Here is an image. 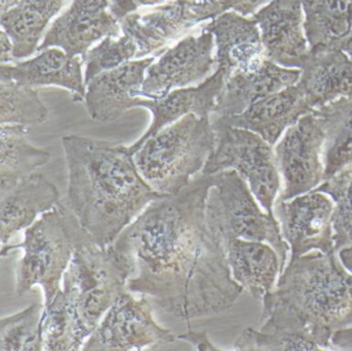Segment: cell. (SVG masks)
I'll use <instances>...</instances> for the list:
<instances>
[{
  "label": "cell",
  "mask_w": 352,
  "mask_h": 351,
  "mask_svg": "<svg viewBox=\"0 0 352 351\" xmlns=\"http://www.w3.org/2000/svg\"><path fill=\"white\" fill-rule=\"evenodd\" d=\"M213 184V175L201 173L178 193L153 200L112 243L133 270L127 289L185 321L226 311L244 290L208 220Z\"/></svg>",
  "instance_id": "obj_1"
},
{
  "label": "cell",
  "mask_w": 352,
  "mask_h": 351,
  "mask_svg": "<svg viewBox=\"0 0 352 351\" xmlns=\"http://www.w3.org/2000/svg\"><path fill=\"white\" fill-rule=\"evenodd\" d=\"M67 206L100 247L111 245L151 204L166 194L142 177L127 147L81 136H65Z\"/></svg>",
  "instance_id": "obj_2"
},
{
  "label": "cell",
  "mask_w": 352,
  "mask_h": 351,
  "mask_svg": "<svg viewBox=\"0 0 352 351\" xmlns=\"http://www.w3.org/2000/svg\"><path fill=\"white\" fill-rule=\"evenodd\" d=\"M265 332L296 334L321 350L352 326V274L336 253L311 251L290 258L273 290L263 297Z\"/></svg>",
  "instance_id": "obj_3"
},
{
  "label": "cell",
  "mask_w": 352,
  "mask_h": 351,
  "mask_svg": "<svg viewBox=\"0 0 352 351\" xmlns=\"http://www.w3.org/2000/svg\"><path fill=\"white\" fill-rule=\"evenodd\" d=\"M94 241L69 206L59 202L25 229L24 239L17 245L1 246V257L13 250L22 249L23 256L16 270V297H22L32 287L44 290L45 306L63 289V275L76 250Z\"/></svg>",
  "instance_id": "obj_4"
},
{
  "label": "cell",
  "mask_w": 352,
  "mask_h": 351,
  "mask_svg": "<svg viewBox=\"0 0 352 351\" xmlns=\"http://www.w3.org/2000/svg\"><path fill=\"white\" fill-rule=\"evenodd\" d=\"M215 145L210 118L189 114L148 138L133 159L151 188L174 195L203 171Z\"/></svg>",
  "instance_id": "obj_5"
},
{
  "label": "cell",
  "mask_w": 352,
  "mask_h": 351,
  "mask_svg": "<svg viewBox=\"0 0 352 351\" xmlns=\"http://www.w3.org/2000/svg\"><path fill=\"white\" fill-rule=\"evenodd\" d=\"M133 275L127 258L113 244L94 241L80 246L63 275V289L72 297L90 334L104 314L127 289Z\"/></svg>",
  "instance_id": "obj_6"
},
{
  "label": "cell",
  "mask_w": 352,
  "mask_h": 351,
  "mask_svg": "<svg viewBox=\"0 0 352 351\" xmlns=\"http://www.w3.org/2000/svg\"><path fill=\"white\" fill-rule=\"evenodd\" d=\"M207 200L210 224L224 243L232 237L265 242L277 251L281 273L287 259V243L275 215L263 212L248 183L234 169L214 173Z\"/></svg>",
  "instance_id": "obj_7"
},
{
  "label": "cell",
  "mask_w": 352,
  "mask_h": 351,
  "mask_svg": "<svg viewBox=\"0 0 352 351\" xmlns=\"http://www.w3.org/2000/svg\"><path fill=\"white\" fill-rule=\"evenodd\" d=\"M216 145L201 173L234 169L248 183L265 212L274 214L280 188L279 169L273 146L251 130L212 120Z\"/></svg>",
  "instance_id": "obj_8"
},
{
  "label": "cell",
  "mask_w": 352,
  "mask_h": 351,
  "mask_svg": "<svg viewBox=\"0 0 352 351\" xmlns=\"http://www.w3.org/2000/svg\"><path fill=\"white\" fill-rule=\"evenodd\" d=\"M175 341V334L154 319L148 299H135L126 290L104 314L82 350H143Z\"/></svg>",
  "instance_id": "obj_9"
},
{
  "label": "cell",
  "mask_w": 352,
  "mask_h": 351,
  "mask_svg": "<svg viewBox=\"0 0 352 351\" xmlns=\"http://www.w3.org/2000/svg\"><path fill=\"white\" fill-rule=\"evenodd\" d=\"M324 142L323 121L315 111L287 128L274 150L284 182L279 200H287L302 195L322 183Z\"/></svg>",
  "instance_id": "obj_10"
},
{
  "label": "cell",
  "mask_w": 352,
  "mask_h": 351,
  "mask_svg": "<svg viewBox=\"0 0 352 351\" xmlns=\"http://www.w3.org/2000/svg\"><path fill=\"white\" fill-rule=\"evenodd\" d=\"M224 10L219 0H170L148 14L131 12L119 21L124 34L137 43L135 58L155 53L166 43Z\"/></svg>",
  "instance_id": "obj_11"
},
{
  "label": "cell",
  "mask_w": 352,
  "mask_h": 351,
  "mask_svg": "<svg viewBox=\"0 0 352 351\" xmlns=\"http://www.w3.org/2000/svg\"><path fill=\"white\" fill-rule=\"evenodd\" d=\"M282 235L296 258L311 251L336 253L333 242L335 202L324 192H307L274 206Z\"/></svg>",
  "instance_id": "obj_12"
},
{
  "label": "cell",
  "mask_w": 352,
  "mask_h": 351,
  "mask_svg": "<svg viewBox=\"0 0 352 351\" xmlns=\"http://www.w3.org/2000/svg\"><path fill=\"white\" fill-rule=\"evenodd\" d=\"M214 35L203 30L199 36H188L162 54L146 70L142 88L135 96L160 99L175 88H184L206 80L216 63Z\"/></svg>",
  "instance_id": "obj_13"
},
{
  "label": "cell",
  "mask_w": 352,
  "mask_h": 351,
  "mask_svg": "<svg viewBox=\"0 0 352 351\" xmlns=\"http://www.w3.org/2000/svg\"><path fill=\"white\" fill-rule=\"evenodd\" d=\"M118 22L111 12L110 0H73L69 10L53 23L38 51L58 47L84 59L96 41L118 36Z\"/></svg>",
  "instance_id": "obj_14"
},
{
  "label": "cell",
  "mask_w": 352,
  "mask_h": 351,
  "mask_svg": "<svg viewBox=\"0 0 352 351\" xmlns=\"http://www.w3.org/2000/svg\"><path fill=\"white\" fill-rule=\"evenodd\" d=\"M300 0H271L253 14L267 59L288 68L302 67L310 45Z\"/></svg>",
  "instance_id": "obj_15"
},
{
  "label": "cell",
  "mask_w": 352,
  "mask_h": 351,
  "mask_svg": "<svg viewBox=\"0 0 352 351\" xmlns=\"http://www.w3.org/2000/svg\"><path fill=\"white\" fill-rule=\"evenodd\" d=\"M217 47L216 63L226 78L232 74H248L261 70L267 61L261 30L254 18L236 12H224L206 25Z\"/></svg>",
  "instance_id": "obj_16"
},
{
  "label": "cell",
  "mask_w": 352,
  "mask_h": 351,
  "mask_svg": "<svg viewBox=\"0 0 352 351\" xmlns=\"http://www.w3.org/2000/svg\"><path fill=\"white\" fill-rule=\"evenodd\" d=\"M224 83L226 74L223 70L217 68L211 76L204 80L199 86L176 89L170 91L164 98H141L138 96L137 107L149 109L152 114V122L147 131L137 142L127 147L129 152L131 155L135 154L148 138L189 114L210 118L215 109L216 100L223 88Z\"/></svg>",
  "instance_id": "obj_17"
},
{
  "label": "cell",
  "mask_w": 352,
  "mask_h": 351,
  "mask_svg": "<svg viewBox=\"0 0 352 351\" xmlns=\"http://www.w3.org/2000/svg\"><path fill=\"white\" fill-rule=\"evenodd\" d=\"M154 58L129 61L119 67L102 72L87 84L85 105L92 119L113 122L125 111L137 107L135 93L141 89L145 72Z\"/></svg>",
  "instance_id": "obj_18"
},
{
  "label": "cell",
  "mask_w": 352,
  "mask_h": 351,
  "mask_svg": "<svg viewBox=\"0 0 352 351\" xmlns=\"http://www.w3.org/2000/svg\"><path fill=\"white\" fill-rule=\"evenodd\" d=\"M313 111L298 85L294 84L255 101L243 113L213 120L256 132L274 146L287 128Z\"/></svg>",
  "instance_id": "obj_19"
},
{
  "label": "cell",
  "mask_w": 352,
  "mask_h": 351,
  "mask_svg": "<svg viewBox=\"0 0 352 351\" xmlns=\"http://www.w3.org/2000/svg\"><path fill=\"white\" fill-rule=\"evenodd\" d=\"M300 70L296 84L314 111L352 97V60L339 47H312Z\"/></svg>",
  "instance_id": "obj_20"
},
{
  "label": "cell",
  "mask_w": 352,
  "mask_h": 351,
  "mask_svg": "<svg viewBox=\"0 0 352 351\" xmlns=\"http://www.w3.org/2000/svg\"><path fill=\"white\" fill-rule=\"evenodd\" d=\"M56 186L41 173H32L9 187L0 188V240L9 244L18 231L59 204Z\"/></svg>",
  "instance_id": "obj_21"
},
{
  "label": "cell",
  "mask_w": 352,
  "mask_h": 351,
  "mask_svg": "<svg viewBox=\"0 0 352 351\" xmlns=\"http://www.w3.org/2000/svg\"><path fill=\"white\" fill-rule=\"evenodd\" d=\"M300 74V68L283 67L267 59L256 72L232 74L226 78L212 114L228 117L243 113L255 101L296 84Z\"/></svg>",
  "instance_id": "obj_22"
},
{
  "label": "cell",
  "mask_w": 352,
  "mask_h": 351,
  "mask_svg": "<svg viewBox=\"0 0 352 351\" xmlns=\"http://www.w3.org/2000/svg\"><path fill=\"white\" fill-rule=\"evenodd\" d=\"M0 76L28 86H57L67 89L74 100L85 99L82 60L59 49L44 50L36 57L16 64H1Z\"/></svg>",
  "instance_id": "obj_23"
},
{
  "label": "cell",
  "mask_w": 352,
  "mask_h": 351,
  "mask_svg": "<svg viewBox=\"0 0 352 351\" xmlns=\"http://www.w3.org/2000/svg\"><path fill=\"white\" fill-rule=\"evenodd\" d=\"M224 244L232 278L243 289L255 299H263L273 290L281 264L277 251L270 244L239 237Z\"/></svg>",
  "instance_id": "obj_24"
},
{
  "label": "cell",
  "mask_w": 352,
  "mask_h": 351,
  "mask_svg": "<svg viewBox=\"0 0 352 351\" xmlns=\"http://www.w3.org/2000/svg\"><path fill=\"white\" fill-rule=\"evenodd\" d=\"M65 0H20L1 14V26L14 45V58H25L38 50L45 29Z\"/></svg>",
  "instance_id": "obj_25"
},
{
  "label": "cell",
  "mask_w": 352,
  "mask_h": 351,
  "mask_svg": "<svg viewBox=\"0 0 352 351\" xmlns=\"http://www.w3.org/2000/svg\"><path fill=\"white\" fill-rule=\"evenodd\" d=\"M314 111L324 126L322 161L325 181L341 171L352 169V97H342Z\"/></svg>",
  "instance_id": "obj_26"
},
{
  "label": "cell",
  "mask_w": 352,
  "mask_h": 351,
  "mask_svg": "<svg viewBox=\"0 0 352 351\" xmlns=\"http://www.w3.org/2000/svg\"><path fill=\"white\" fill-rule=\"evenodd\" d=\"M28 131L26 126L1 125L0 188L14 185L50 160L51 153L48 150L30 144Z\"/></svg>",
  "instance_id": "obj_27"
},
{
  "label": "cell",
  "mask_w": 352,
  "mask_h": 351,
  "mask_svg": "<svg viewBox=\"0 0 352 351\" xmlns=\"http://www.w3.org/2000/svg\"><path fill=\"white\" fill-rule=\"evenodd\" d=\"M310 49L331 47L352 30V0H300Z\"/></svg>",
  "instance_id": "obj_28"
},
{
  "label": "cell",
  "mask_w": 352,
  "mask_h": 351,
  "mask_svg": "<svg viewBox=\"0 0 352 351\" xmlns=\"http://www.w3.org/2000/svg\"><path fill=\"white\" fill-rule=\"evenodd\" d=\"M90 334L80 319L72 297L61 289L43 316L44 350H81Z\"/></svg>",
  "instance_id": "obj_29"
},
{
  "label": "cell",
  "mask_w": 352,
  "mask_h": 351,
  "mask_svg": "<svg viewBox=\"0 0 352 351\" xmlns=\"http://www.w3.org/2000/svg\"><path fill=\"white\" fill-rule=\"evenodd\" d=\"M48 109L34 87L0 76L1 125L34 126L44 123Z\"/></svg>",
  "instance_id": "obj_30"
},
{
  "label": "cell",
  "mask_w": 352,
  "mask_h": 351,
  "mask_svg": "<svg viewBox=\"0 0 352 351\" xmlns=\"http://www.w3.org/2000/svg\"><path fill=\"white\" fill-rule=\"evenodd\" d=\"M45 305L32 304L25 309L0 320V350H44L43 316Z\"/></svg>",
  "instance_id": "obj_31"
},
{
  "label": "cell",
  "mask_w": 352,
  "mask_h": 351,
  "mask_svg": "<svg viewBox=\"0 0 352 351\" xmlns=\"http://www.w3.org/2000/svg\"><path fill=\"white\" fill-rule=\"evenodd\" d=\"M317 191L324 192L335 202L333 226L336 252L352 244V169H346L323 181Z\"/></svg>",
  "instance_id": "obj_32"
},
{
  "label": "cell",
  "mask_w": 352,
  "mask_h": 351,
  "mask_svg": "<svg viewBox=\"0 0 352 351\" xmlns=\"http://www.w3.org/2000/svg\"><path fill=\"white\" fill-rule=\"evenodd\" d=\"M137 43L129 35L123 33L122 36L113 39L106 37L100 45L89 50L84 57L86 62L85 84L94 80L102 72L114 70L126 63L137 55Z\"/></svg>",
  "instance_id": "obj_33"
},
{
  "label": "cell",
  "mask_w": 352,
  "mask_h": 351,
  "mask_svg": "<svg viewBox=\"0 0 352 351\" xmlns=\"http://www.w3.org/2000/svg\"><path fill=\"white\" fill-rule=\"evenodd\" d=\"M234 347L241 351L321 350L314 343L302 337L253 328L243 330Z\"/></svg>",
  "instance_id": "obj_34"
},
{
  "label": "cell",
  "mask_w": 352,
  "mask_h": 351,
  "mask_svg": "<svg viewBox=\"0 0 352 351\" xmlns=\"http://www.w3.org/2000/svg\"><path fill=\"white\" fill-rule=\"evenodd\" d=\"M164 1V0H110V10L117 20L121 21L141 6H154Z\"/></svg>",
  "instance_id": "obj_35"
},
{
  "label": "cell",
  "mask_w": 352,
  "mask_h": 351,
  "mask_svg": "<svg viewBox=\"0 0 352 351\" xmlns=\"http://www.w3.org/2000/svg\"><path fill=\"white\" fill-rule=\"evenodd\" d=\"M270 0H219L224 12L232 10L242 16L254 14Z\"/></svg>",
  "instance_id": "obj_36"
},
{
  "label": "cell",
  "mask_w": 352,
  "mask_h": 351,
  "mask_svg": "<svg viewBox=\"0 0 352 351\" xmlns=\"http://www.w3.org/2000/svg\"><path fill=\"white\" fill-rule=\"evenodd\" d=\"M179 339L186 341L189 344L192 345L197 350H220L219 348L214 346L213 343L208 338V334L206 332L189 330L186 334H181Z\"/></svg>",
  "instance_id": "obj_37"
},
{
  "label": "cell",
  "mask_w": 352,
  "mask_h": 351,
  "mask_svg": "<svg viewBox=\"0 0 352 351\" xmlns=\"http://www.w3.org/2000/svg\"><path fill=\"white\" fill-rule=\"evenodd\" d=\"M331 344L333 348L352 350V326L335 332L331 338Z\"/></svg>",
  "instance_id": "obj_38"
},
{
  "label": "cell",
  "mask_w": 352,
  "mask_h": 351,
  "mask_svg": "<svg viewBox=\"0 0 352 351\" xmlns=\"http://www.w3.org/2000/svg\"><path fill=\"white\" fill-rule=\"evenodd\" d=\"M14 58V45L5 30L0 34V60L1 63L11 61Z\"/></svg>",
  "instance_id": "obj_39"
},
{
  "label": "cell",
  "mask_w": 352,
  "mask_h": 351,
  "mask_svg": "<svg viewBox=\"0 0 352 351\" xmlns=\"http://www.w3.org/2000/svg\"><path fill=\"white\" fill-rule=\"evenodd\" d=\"M338 257L341 262L342 266L352 274V244L345 246L338 251Z\"/></svg>",
  "instance_id": "obj_40"
},
{
  "label": "cell",
  "mask_w": 352,
  "mask_h": 351,
  "mask_svg": "<svg viewBox=\"0 0 352 351\" xmlns=\"http://www.w3.org/2000/svg\"><path fill=\"white\" fill-rule=\"evenodd\" d=\"M333 47H339L352 60V30Z\"/></svg>",
  "instance_id": "obj_41"
},
{
  "label": "cell",
  "mask_w": 352,
  "mask_h": 351,
  "mask_svg": "<svg viewBox=\"0 0 352 351\" xmlns=\"http://www.w3.org/2000/svg\"><path fill=\"white\" fill-rule=\"evenodd\" d=\"M20 0H0V10H1V14L8 12L11 8H15Z\"/></svg>",
  "instance_id": "obj_42"
}]
</instances>
